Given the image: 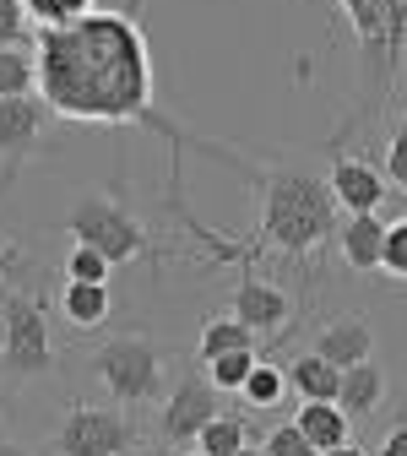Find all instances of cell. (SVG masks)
<instances>
[{
    "label": "cell",
    "mask_w": 407,
    "mask_h": 456,
    "mask_svg": "<svg viewBox=\"0 0 407 456\" xmlns=\"http://www.w3.org/2000/svg\"><path fill=\"white\" fill-rule=\"evenodd\" d=\"M126 12H87L66 28H38L33 61H38V98L49 114L77 126H147L174 142L180 152L185 136L174 120H163L152 103V54L142 22Z\"/></svg>",
    "instance_id": "cell-1"
},
{
    "label": "cell",
    "mask_w": 407,
    "mask_h": 456,
    "mask_svg": "<svg viewBox=\"0 0 407 456\" xmlns=\"http://www.w3.org/2000/svg\"><path fill=\"white\" fill-rule=\"evenodd\" d=\"M261 234L256 245H272L277 256H315L337 234V201L321 175L310 168H261Z\"/></svg>",
    "instance_id": "cell-2"
},
{
    "label": "cell",
    "mask_w": 407,
    "mask_h": 456,
    "mask_svg": "<svg viewBox=\"0 0 407 456\" xmlns=\"http://www.w3.org/2000/svg\"><path fill=\"white\" fill-rule=\"evenodd\" d=\"M0 375L12 386L54 375V342H49V299L44 294H0Z\"/></svg>",
    "instance_id": "cell-3"
},
{
    "label": "cell",
    "mask_w": 407,
    "mask_h": 456,
    "mask_svg": "<svg viewBox=\"0 0 407 456\" xmlns=\"http://www.w3.org/2000/svg\"><path fill=\"white\" fill-rule=\"evenodd\" d=\"M93 375L114 408H147L163 396V348L147 331H120L93 354Z\"/></svg>",
    "instance_id": "cell-4"
},
{
    "label": "cell",
    "mask_w": 407,
    "mask_h": 456,
    "mask_svg": "<svg viewBox=\"0 0 407 456\" xmlns=\"http://www.w3.org/2000/svg\"><path fill=\"white\" fill-rule=\"evenodd\" d=\"M337 12L347 17V28H354L364 77L375 87H391L396 61L407 49V0H337Z\"/></svg>",
    "instance_id": "cell-5"
},
{
    "label": "cell",
    "mask_w": 407,
    "mask_h": 456,
    "mask_svg": "<svg viewBox=\"0 0 407 456\" xmlns=\"http://www.w3.org/2000/svg\"><path fill=\"white\" fill-rule=\"evenodd\" d=\"M66 228H71L77 245L98 250L109 266H126V261L147 256V228L136 223V212L120 196H77Z\"/></svg>",
    "instance_id": "cell-6"
},
{
    "label": "cell",
    "mask_w": 407,
    "mask_h": 456,
    "mask_svg": "<svg viewBox=\"0 0 407 456\" xmlns=\"http://www.w3.org/2000/svg\"><path fill=\"white\" fill-rule=\"evenodd\" d=\"M49 445L54 456H126L136 445V419L114 403H71Z\"/></svg>",
    "instance_id": "cell-7"
},
{
    "label": "cell",
    "mask_w": 407,
    "mask_h": 456,
    "mask_svg": "<svg viewBox=\"0 0 407 456\" xmlns=\"http://www.w3.org/2000/svg\"><path fill=\"white\" fill-rule=\"evenodd\" d=\"M217 413H223V391H217L207 375H180V386L163 396L158 435L174 440V445H196V435H201Z\"/></svg>",
    "instance_id": "cell-8"
},
{
    "label": "cell",
    "mask_w": 407,
    "mask_h": 456,
    "mask_svg": "<svg viewBox=\"0 0 407 456\" xmlns=\"http://www.w3.org/2000/svg\"><path fill=\"white\" fill-rule=\"evenodd\" d=\"M228 315H234L240 326H250V331L266 342V337L288 331V321H294V299H288L277 282L245 272V277H240V289H234V299H228Z\"/></svg>",
    "instance_id": "cell-9"
},
{
    "label": "cell",
    "mask_w": 407,
    "mask_h": 456,
    "mask_svg": "<svg viewBox=\"0 0 407 456\" xmlns=\"http://www.w3.org/2000/svg\"><path fill=\"white\" fill-rule=\"evenodd\" d=\"M326 191H331V201H337V212H380V201H386V175L375 163H364V158H354V152H337L331 158V175H326Z\"/></svg>",
    "instance_id": "cell-10"
},
{
    "label": "cell",
    "mask_w": 407,
    "mask_h": 456,
    "mask_svg": "<svg viewBox=\"0 0 407 456\" xmlns=\"http://www.w3.org/2000/svg\"><path fill=\"white\" fill-rule=\"evenodd\" d=\"M49 120H54V114H49V103L38 93H28V98H0V152H6L12 163L28 158L38 147V136H44Z\"/></svg>",
    "instance_id": "cell-11"
},
{
    "label": "cell",
    "mask_w": 407,
    "mask_h": 456,
    "mask_svg": "<svg viewBox=\"0 0 407 456\" xmlns=\"http://www.w3.org/2000/svg\"><path fill=\"white\" fill-rule=\"evenodd\" d=\"M337 245H342V261L354 272H380L386 217L380 212H347V223H337Z\"/></svg>",
    "instance_id": "cell-12"
},
{
    "label": "cell",
    "mask_w": 407,
    "mask_h": 456,
    "mask_svg": "<svg viewBox=\"0 0 407 456\" xmlns=\"http://www.w3.org/2000/svg\"><path fill=\"white\" fill-rule=\"evenodd\" d=\"M310 354H321V359L337 364V370H354V364L375 359V331H370L364 321H354V315H342V321H331V326L315 337Z\"/></svg>",
    "instance_id": "cell-13"
},
{
    "label": "cell",
    "mask_w": 407,
    "mask_h": 456,
    "mask_svg": "<svg viewBox=\"0 0 407 456\" xmlns=\"http://www.w3.org/2000/svg\"><path fill=\"white\" fill-rule=\"evenodd\" d=\"M380 403H386V370L375 359L342 370V380H337V408L347 419H370V413H380Z\"/></svg>",
    "instance_id": "cell-14"
},
{
    "label": "cell",
    "mask_w": 407,
    "mask_h": 456,
    "mask_svg": "<svg viewBox=\"0 0 407 456\" xmlns=\"http://www.w3.org/2000/svg\"><path fill=\"white\" fill-rule=\"evenodd\" d=\"M299 435L315 445V451H331L342 440H354V419H347L337 403H299Z\"/></svg>",
    "instance_id": "cell-15"
},
{
    "label": "cell",
    "mask_w": 407,
    "mask_h": 456,
    "mask_svg": "<svg viewBox=\"0 0 407 456\" xmlns=\"http://www.w3.org/2000/svg\"><path fill=\"white\" fill-rule=\"evenodd\" d=\"M282 375H288V386L299 391V403H337V380H342V370H337V364H326L321 354L294 359Z\"/></svg>",
    "instance_id": "cell-16"
},
{
    "label": "cell",
    "mask_w": 407,
    "mask_h": 456,
    "mask_svg": "<svg viewBox=\"0 0 407 456\" xmlns=\"http://www.w3.org/2000/svg\"><path fill=\"white\" fill-rule=\"evenodd\" d=\"M109 310H114L109 282H66V289H61V315L71 326H103Z\"/></svg>",
    "instance_id": "cell-17"
},
{
    "label": "cell",
    "mask_w": 407,
    "mask_h": 456,
    "mask_svg": "<svg viewBox=\"0 0 407 456\" xmlns=\"http://www.w3.org/2000/svg\"><path fill=\"white\" fill-rule=\"evenodd\" d=\"M38 93V61H33V44H0V98H28Z\"/></svg>",
    "instance_id": "cell-18"
},
{
    "label": "cell",
    "mask_w": 407,
    "mask_h": 456,
    "mask_svg": "<svg viewBox=\"0 0 407 456\" xmlns=\"http://www.w3.org/2000/svg\"><path fill=\"white\" fill-rule=\"evenodd\" d=\"M217 354H261V337L250 326H240L234 315H212L201 326V364L217 359Z\"/></svg>",
    "instance_id": "cell-19"
},
{
    "label": "cell",
    "mask_w": 407,
    "mask_h": 456,
    "mask_svg": "<svg viewBox=\"0 0 407 456\" xmlns=\"http://www.w3.org/2000/svg\"><path fill=\"white\" fill-rule=\"evenodd\" d=\"M250 445V429H245V419H234V413H217L201 435H196V451H207V456H240Z\"/></svg>",
    "instance_id": "cell-20"
},
{
    "label": "cell",
    "mask_w": 407,
    "mask_h": 456,
    "mask_svg": "<svg viewBox=\"0 0 407 456\" xmlns=\"http://www.w3.org/2000/svg\"><path fill=\"white\" fill-rule=\"evenodd\" d=\"M282 391H288V375H282L272 359H256L250 375H245V386H240V396H245L250 408H277V403H282Z\"/></svg>",
    "instance_id": "cell-21"
},
{
    "label": "cell",
    "mask_w": 407,
    "mask_h": 456,
    "mask_svg": "<svg viewBox=\"0 0 407 456\" xmlns=\"http://www.w3.org/2000/svg\"><path fill=\"white\" fill-rule=\"evenodd\" d=\"M17 6H22V17L38 22V28H66V22L98 12V0H17Z\"/></svg>",
    "instance_id": "cell-22"
},
{
    "label": "cell",
    "mask_w": 407,
    "mask_h": 456,
    "mask_svg": "<svg viewBox=\"0 0 407 456\" xmlns=\"http://www.w3.org/2000/svg\"><path fill=\"white\" fill-rule=\"evenodd\" d=\"M386 185H396L407 196V93H402V109H396L391 142H386Z\"/></svg>",
    "instance_id": "cell-23"
},
{
    "label": "cell",
    "mask_w": 407,
    "mask_h": 456,
    "mask_svg": "<svg viewBox=\"0 0 407 456\" xmlns=\"http://www.w3.org/2000/svg\"><path fill=\"white\" fill-rule=\"evenodd\" d=\"M256 359H261V354H217V359H207V380L228 396V391H240V386H245V375H250Z\"/></svg>",
    "instance_id": "cell-24"
},
{
    "label": "cell",
    "mask_w": 407,
    "mask_h": 456,
    "mask_svg": "<svg viewBox=\"0 0 407 456\" xmlns=\"http://www.w3.org/2000/svg\"><path fill=\"white\" fill-rule=\"evenodd\" d=\"M109 261L98 256V250H87V245H71V256H66V282H109Z\"/></svg>",
    "instance_id": "cell-25"
},
{
    "label": "cell",
    "mask_w": 407,
    "mask_h": 456,
    "mask_svg": "<svg viewBox=\"0 0 407 456\" xmlns=\"http://www.w3.org/2000/svg\"><path fill=\"white\" fill-rule=\"evenodd\" d=\"M380 272L402 277L407 282V217L386 223V245H380Z\"/></svg>",
    "instance_id": "cell-26"
},
{
    "label": "cell",
    "mask_w": 407,
    "mask_h": 456,
    "mask_svg": "<svg viewBox=\"0 0 407 456\" xmlns=\"http://www.w3.org/2000/svg\"><path fill=\"white\" fill-rule=\"evenodd\" d=\"M261 456H315V445L299 435V424H277V429L261 440Z\"/></svg>",
    "instance_id": "cell-27"
},
{
    "label": "cell",
    "mask_w": 407,
    "mask_h": 456,
    "mask_svg": "<svg viewBox=\"0 0 407 456\" xmlns=\"http://www.w3.org/2000/svg\"><path fill=\"white\" fill-rule=\"evenodd\" d=\"M17 38H28V17L17 0H0V44H17Z\"/></svg>",
    "instance_id": "cell-28"
},
{
    "label": "cell",
    "mask_w": 407,
    "mask_h": 456,
    "mask_svg": "<svg viewBox=\"0 0 407 456\" xmlns=\"http://www.w3.org/2000/svg\"><path fill=\"white\" fill-rule=\"evenodd\" d=\"M375 456H407V419H396V424H391V429L380 435Z\"/></svg>",
    "instance_id": "cell-29"
},
{
    "label": "cell",
    "mask_w": 407,
    "mask_h": 456,
    "mask_svg": "<svg viewBox=\"0 0 407 456\" xmlns=\"http://www.w3.org/2000/svg\"><path fill=\"white\" fill-rule=\"evenodd\" d=\"M22 266V256L12 250V245H0V277H6V272H17Z\"/></svg>",
    "instance_id": "cell-30"
},
{
    "label": "cell",
    "mask_w": 407,
    "mask_h": 456,
    "mask_svg": "<svg viewBox=\"0 0 407 456\" xmlns=\"http://www.w3.org/2000/svg\"><path fill=\"white\" fill-rule=\"evenodd\" d=\"M0 456H33L22 440H12V435H0Z\"/></svg>",
    "instance_id": "cell-31"
},
{
    "label": "cell",
    "mask_w": 407,
    "mask_h": 456,
    "mask_svg": "<svg viewBox=\"0 0 407 456\" xmlns=\"http://www.w3.org/2000/svg\"><path fill=\"white\" fill-rule=\"evenodd\" d=\"M315 456H364L354 440H342V445H331V451H315Z\"/></svg>",
    "instance_id": "cell-32"
},
{
    "label": "cell",
    "mask_w": 407,
    "mask_h": 456,
    "mask_svg": "<svg viewBox=\"0 0 407 456\" xmlns=\"http://www.w3.org/2000/svg\"><path fill=\"white\" fill-rule=\"evenodd\" d=\"M240 456H261V445H245V451H240Z\"/></svg>",
    "instance_id": "cell-33"
},
{
    "label": "cell",
    "mask_w": 407,
    "mask_h": 456,
    "mask_svg": "<svg viewBox=\"0 0 407 456\" xmlns=\"http://www.w3.org/2000/svg\"><path fill=\"white\" fill-rule=\"evenodd\" d=\"M185 456H207V451H185Z\"/></svg>",
    "instance_id": "cell-34"
}]
</instances>
